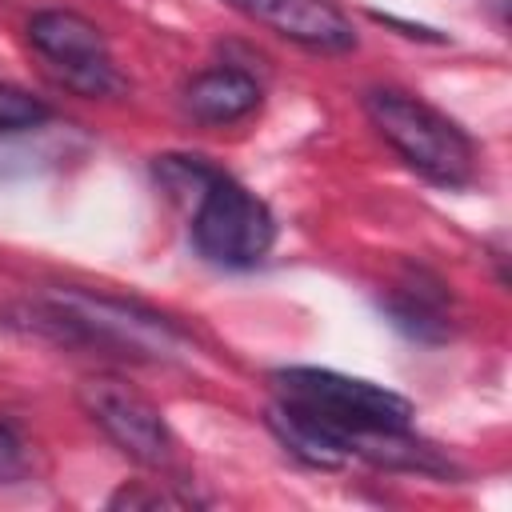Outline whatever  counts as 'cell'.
<instances>
[{
	"instance_id": "obj_1",
	"label": "cell",
	"mask_w": 512,
	"mask_h": 512,
	"mask_svg": "<svg viewBox=\"0 0 512 512\" xmlns=\"http://www.w3.org/2000/svg\"><path fill=\"white\" fill-rule=\"evenodd\" d=\"M412 424L416 408L384 384L308 364L272 372L268 428L304 464L340 468L348 460H368L380 468L448 472Z\"/></svg>"
},
{
	"instance_id": "obj_2",
	"label": "cell",
	"mask_w": 512,
	"mask_h": 512,
	"mask_svg": "<svg viewBox=\"0 0 512 512\" xmlns=\"http://www.w3.org/2000/svg\"><path fill=\"white\" fill-rule=\"evenodd\" d=\"M12 324L88 352L120 356V360H176L188 352V336L160 312L124 300L104 296L88 288H52L20 308H12Z\"/></svg>"
},
{
	"instance_id": "obj_3",
	"label": "cell",
	"mask_w": 512,
	"mask_h": 512,
	"mask_svg": "<svg viewBox=\"0 0 512 512\" xmlns=\"http://www.w3.org/2000/svg\"><path fill=\"white\" fill-rule=\"evenodd\" d=\"M152 172L168 192L192 200L188 240L208 264L244 272L272 252L276 244L272 208L236 176L208 164L204 156H176V152L156 156Z\"/></svg>"
},
{
	"instance_id": "obj_4",
	"label": "cell",
	"mask_w": 512,
	"mask_h": 512,
	"mask_svg": "<svg viewBox=\"0 0 512 512\" xmlns=\"http://www.w3.org/2000/svg\"><path fill=\"white\" fill-rule=\"evenodd\" d=\"M364 116L372 120L380 140L428 184L464 188L476 180V144L428 100L404 88H368Z\"/></svg>"
},
{
	"instance_id": "obj_5",
	"label": "cell",
	"mask_w": 512,
	"mask_h": 512,
	"mask_svg": "<svg viewBox=\"0 0 512 512\" xmlns=\"http://www.w3.org/2000/svg\"><path fill=\"white\" fill-rule=\"evenodd\" d=\"M28 44L40 52V60L52 68V76L64 88L88 100H112V96H124L128 88L104 32L80 12H68V8L36 12L28 20Z\"/></svg>"
},
{
	"instance_id": "obj_6",
	"label": "cell",
	"mask_w": 512,
	"mask_h": 512,
	"mask_svg": "<svg viewBox=\"0 0 512 512\" xmlns=\"http://www.w3.org/2000/svg\"><path fill=\"white\" fill-rule=\"evenodd\" d=\"M80 408L88 420L136 464L160 468L172 456V428L164 412L120 376H88L80 384Z\"/></svg>"
},
{
	"instance_id": "obj_7",
	"label": "cell",
	"mask_w": 512,
	"mask_h": 512,
	"mask_svg": "<svg viewBox=\"0 0 512 512\" xmlns=\"http://www.w3.org/2000/svg\"><path fill=\"white\" fill-rule=\"evenodd\" d=\"M240 16L252 24L324 56H340L356 48V28L352 20L328 4V0H228Z\"/></svg>"
},
{
	"instance_id": "obj_8",
	"label": "cell",
	"mask_w": 512,
	"mask_h": 512,
	"mask_svg": "<svg viewBox=\"0 0 512 512\" xmlns=\"http://www.w3.org/2000/svg\"><path fill=\"white\" fill-rule=\"evenodd\" d=\"M384 312L392 316V324L412 336V340H424V344H440L452 336V320H456V308H452V292L448 284L420 268V264H408L384 292Z\"/></svg>"
},
{
	"instance_id": "obj_9",
	"label": "cell",
	"mask_w": 512,
	"mask_h": 512,
	"mask_svg": "<svg viewBox=\"0 0 512 512\" xmlns=\"http://www.w3.org/2000/svg\"><path fill=\"white\" fill-rule=\"evenodd\" d=\"M260 104H264V88L244 68H208V72L192 76V84L184 88V112L208 128L240 124Z\"/></svg>"
},
{
	"instance_id": "obj_10",
	"label": "cell",
	"mask_w": 512,
	"mask_h": 512,
	"mask_svg": "<svg viewBox=\"0 0 512 512\" xmlns=\"http://www.w3.org/2000/svg\"><path fill=\"white\" fill-rule=\"evenodd\" d=\"M44 120H48L44 100H36L32 92L0 80V132H24V128H36Z\"/></svg>"
},
{
	"instance_id": "obj_11",
	"label": "cell",
	"mask_w": 512,
	"mask_h": 512,
	"mask_svg": "<svg viewBox=\"0 0 512 512\" xmlns=\"http://www.w3.org/2000/svg\"><path fill=\"white\" fill-rule=\"evenodd\" d=\"M200 500L192 492L176 488H148V484H124L120 492L108 496V508H196Z\"/></svg>"
},
{
	"instance_id": "obj_12",
	"label": "cell",
	"mask_w": 512,
	"mask_h": 512,
	"mask_svg": "<svg viewBox=\"0 0 512 512\" xmlns=\"http://www.w3.org/2000/svg\"><path fill=\"white\" fill-rule=\"evenodd\" d=\"M24 476H28V444L8 420H0V484H16Z\"/></svg>"
}]
</instances>
